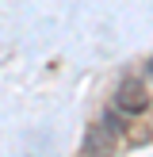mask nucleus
Segmentation results:
<instances>
[{
    "label": "nucleus",
    "instance_id": "1",
    "mask_svg": "<svg viewBox=\"0 0 153 157\" xmlns=\"http://www.w3.org/2000/svg\"><path fill=\"white\" fill-rule=\"evenodd\" d=\"M145 107H149V88H145V81H138V77L119 81V88H115V111H122V115H142Z\"/></svg>",
    "mask_w": 153,
    "mask_h": 157
},
{
    "label": "nucleus",
    "instance_id": "2",
    "mask_svg": "<svg viewBox=\"0 0 153 157\" xmlns=\"http://www.w3.org/2000/svg\"><path fill=\"white\" fill-rule=\"evenodd\" d=\"M84 157H115V134L103 123L84 130Z\"/></svg>",
    "mask_w": 153,
    "mask_h": 157
},
{
    "label": "nucleus",
    "instance_id": "3",
    "mask_svg": "<svg viewBox=\"0 0 153 157\" xmlns=\"http://www.w3.org/2000/svg\"><path fill=\"white\" fill-rule=\"evenodd\" d=\"M103 127L111 130V134H122V130H126V127H122V119H119L115 111H107V115H103Z\"/></svg>",
    "mask_w": 153,
    "mask_h": 157
},
{
    "label": "nucleus",
    "instance_id": "4",
    "mask_svg": "<svg viewBox=\"0 0 153 157\" xmlns=\"http://www.w3.org/2000/svg\"><path fill=\"white\" fill-rule=\"evenodd\" d=\"M149 73H153V61H149Z\"/></svg>",
    "mask_w": 153,
    "mask_h": 157
}]
</instances>
